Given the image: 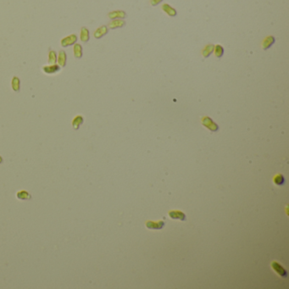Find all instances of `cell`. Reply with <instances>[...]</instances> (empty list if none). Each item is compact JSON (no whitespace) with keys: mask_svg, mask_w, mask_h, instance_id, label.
Masks as SVG:
<instances>
[{"mask_svg":"<svg viewBox=\"0 0 289 289\" xmlns=\"http://www.w3.org/2000/svg\"><path fill=\"white\" fill-rule=\"evenodd\" d=\"M201 121H202L203 126H204L206 128L210 130L211 132H217L218 130H219L218 125L213 121L211 118L208 117V116H204V117L202 118Z\"/></svg>","mask_w":289,"mask_h":289,"instance_id":"1","label":"cell"},{"mask_svg":"<svg viewBox=\"0 0 289 289\" xmlns=\"http://www.w3.org/2000/svg\"><path fill=\"white\" fill-rule=\"evenodd\" d=\"M165 221L160 220V221H151L149 220L146 222V227L149 230H162L165 227Z\"/></svg>","mask_w":289,"mask_h":289,"instance_id":"2","label":"cell"},{"mask_svg":"<svg viewBox=\"0 0 289 289\" xmlns=\"http://www.w3.org/2000/svg\"><path fill=\"white\" fill-rule=\"evenodd\" d=\"M271 267L272 269L274 270L276 273H277L278 275L281 276V277H286L287 276V271H286V269H284L283 267L281 265L278 263V262H276V261H273L271 263Z\"/></svg>","mask_w":289,"mask_h":289,"instance_id":"3","label":"cell"},{"mask_svg":"<svg viewBox=\"0 0 289 289\" xmlns=\"http://www.w3.org/2000/svg\"><path fill=\"white\" fill-rule=\"evenodd\" d=\"M76 40H77L76 35L71 34L67 36V37H64L63 39H61L60 43H61V46L62 47H68L70 46V45H73V44H75V43H76Z\"/></svg>","mask_w":289,"mask_h":289,"instance_id":"4","label":"cell"},{"mask_svg":"<svg viewBox=\"0 0 289 289\" xmlns=\"http://www.w3.org/2000/svg\"><path fill=\"white\" fill-rule=\"evenodd\" d=\"M168 214H169V216L172 220H182V221L187 220L186 215L184 214L183 212L181 211V210H171Z\"/></svg>","mask_w":289,"mask_h":289,"instance_id":"5","label":"cell"},{"mask_svg":"<svg viewBox=\"0 0 289 289\" xmlns=\"http://www.w3.org/2000/svg\"><path fill=\"white\" fill-rule=\"evenodd\" d=\"M43 71L48 75L56 74L60 71V67L58 65H50V66H45L43 67Z\"/></svg>","mask_w":289,"mask_h":289,"instance_id":"6","label":"cell"},{"mask_svg":"<svg viewBox=\"0 0 289 289\" xmlns=\"http://www.w3.org/2000/svg\"><path fill=\"white\" fill-rule=\"evenodd\" d=\"M276 42V38L273 36H268V37H266L265 39L262 42V44H261V47H262V49L264 50H266V49H268L269 48L275 43Z\"/></svg>","mask_w":289,"mask_h":289,"instance_id":"7","label":"cell"},{"mask_svg":"<svg viewBox=\"0 0 289 289\" xmlns=\"http://www.w3.org/2000/svg\"><path fill=\"white\" fill-rule=\"evenodd\" d=\"M162 10L166 14H168L169 16H171V17H175L177 14V12L176 10V9H174L173 7H171L168 3H164L163 5H162Z\"/></svg>","mask_w":289,"mask_h":289,"instance_id":"8","label":"cell"},{"mask_svg":"<svg viewBox=\"0 0 289 289\" xmlns=\"http://www.w3.org/2000/svg\"><path fill=\"white\" fill-rule=\"evenodd\" d=\"M125 25H126V21L122 19H115V20H112L111 22H109L108 26H109V29H116L123 27V26H125Z\"/></svg>","mask_w":289,"mask_h":289,"instance_id":"9","label":"cell"},{"mask_svg":"<svg viewBox=\"0 0 289 289\" xmlns=\"http://www.w3.org/2000/svg\"><path fill=\"white\" fill-rule=\"evenodd\" d=\"M109 17L111 20H115V19H124L126 17V13L123 10H115V11H111L110 13H109Z\"/></svg>","mask_w":289,"mask_h":289,"instance_id":"10","label":"cell"},{"mask_svg":"<svg viewBox=\"0 0 289 289\" xmlns=\"http://www.w3.org/2000/svg\"><path fill=\"white\" fill-rule=\"evenodd\" d=\"M108 33V27L106 26H102L100 27H98V28L94 32V36L95 38H101L102 37H103L104 35H106Z\"/></svg>","mask_w":289,"mask_h":289,"instance_id":"11","label":"cell"},{"mask_svg":"<svg viewBox=\"0 0 289 289\" xmlns=\"http://www.w3.org/2000/svg\"><path fill=\"white\" fill-rule=\"evenodd\" d=\"M58 64L60 66H66V54L64 50H60L58 55Z\"/></svg>","mask_w":289,"mask_h":289,"instance_id":"12","label":"cell"},{"mask_svg":"<svg viewBox=\"0 0 289 289\" xmlns=\"http://www.w3.org/2000/svg\"><path fill=\"white\" fill-rule=\"evenodd\" d=\"M90 36H89V31L88 29H87L86 27H82L81 29V33H80V39L81 42L83 43H87L88 42Z\"/></svg>","mask_w":289,"mask_h":289,"instance_id":"13","label":"cell"},{"mask_svg":"<svg viewBox=\"0 0 289 289\" xmlns=\"http://www.w3.org/2000/svg\"><path fill=\"white\" fill-rule=\"evenodd\" d=\"M214 48H215V45H213V44H208L206 46L203 48V49L202 50V55L204 58H208L210 56L213 51H214Z\"/></svg>","mask_w":289,"mask_h":289,"instance_id":"14","label":"cell"},{"mask_svg":"<svg viewBox=\"0 0 289 289\" xmlns=\"http://www.w3.org/2000/svg\"><path fill=\"white\" fill-rule=\"evenodd\" d=\"M285 178H284V176L281 174H277L275 176L273 177V182L275 183V185L276 186H282L285 184Z\"/></svg>","mask_w":289,"mask_h":289,"instance_id":"15","label":"cell"},{"mask_svg":"<svg viewBox=\"0 0 289 289\" xmlns=\"http://www.w3.org/2000/svg\"><path fill=\"white\" fill-rule=\"evenodd\" d=\"M74 56L77 59H80L82 56V47L79 43H76L73 47Z\"/></svg>","mask_w":289,"mask_h":289,"instance_id":"16","label":"cell"},{"mask_svg":"<svg viewBox=\"0 0 289 289\" xmlns=\"http://www.w3.org/2000/svg\"><path fill=\"white\" fill-rule=\"evenodd\" d=\"M20 81L17 76H14L12 78L11 81V87L14 91L18 92L20 90Z\"/></svg>","mask_w":289,"mask_h":289,"instance_id":"17","label":"cell"},{"mask_svg":"<svg viewBox=\"0 0 289 289\" xmlns=\"http://www.w3.org/2000/svg\"><path fill=\"white\" fill-rule=\"evenodd\" d=\"M83 123V117L81 115H77L74 118V120L72 121V126L76 130H77L79 128L81 124Z\"/></svg>","mask_w":289,"mask_h":289,"instance_id":"18","label":"cell"},{"mask_svg":"<svg viewBox=\"0 0 289 289\" xmlns=\"http://www.w3.org/2000/svg\"><path fill=\"white\" fill-rule=\"evenodd\" d=\"M215 52V55L217 58H221L224 55V48L222 46H220V44L215 45L214 48V51Z\"/></svg>","mask_w":289,"mask_h":289,"instance_id":"19","label":"cell"},{"mask_svg":"<svg viewBox=\"0 0 289 289\" xmlns=\"http://www.w3.org/2000/svg\"><path fill=\"white\" fill-rule=\"evenodd\" d=\"M49 64H51V65H54V64L56 63V61H57V55H56V52L54 51V50H50L49 53Z\"/></svg>","mask_w":289,"mask_h":289,"instance_id":"20","label":"cell"},{"mask_svg":"<svg viewBox=\"0 0 289 289\" xmlns=\"http://www.w3.org/2000/svg\"><path fill=\"white\" fill-rule=\"evenodd\" d=\"M162 1H163V0H150V3H151L152 6H157L158 4H160Z\"/></svg>","mask_w":289,"mask_h":289,"instance_id":"21","label":"cell"},{"mask_svg":"<svg viewBox=\"0 0 289 289\" xmlns=\"http://www.w3.org/2000/svg\"><path fill=\"white\" fill-rule=\"evenodd\" d=\"M0 162H2V158L0 157Z\"/></svg>","mask_w":289,"mask_h":289,"instance_id":"22","label":"cell"}]
</instances>
